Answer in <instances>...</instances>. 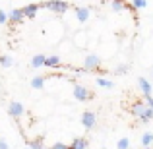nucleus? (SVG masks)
Segmentation results:
<instances>
[{
  "instance_id": "412c9836",
  "label": "nucleus",
  "mask_w": 153,
  "mask_h": 149,
  "mask_svg": "<svg viewBox=\"0 0 153 149\" xmlns=\"http://www.w3.org/2000/svg\"><path fill=\"white\" fill-rule=\"evenodd\" d=\"M97 83L101 87H107V89H111V87H114V83L111 82V79H105V78H97Z\"/></svg>"
},
{
  "instance_id": "7c9ffc66",
  "label": "nucleus",
  "mask_w": 153,
  "mask_h": 149,
  "mask_svg": "<svg viewBox=\"0 0 153 149\" xmlns=\"http://www.w3.org/2000/svg\"><path fill=\"white\" fill-rule=\"evenodd\" d=\"M151 74H153V72H151Z\"/></svg>"
},
{
  "instance_id": "c85d7f7f",
  "label": "nucleus",
  "mask_w": 153,
  "mask_h": 149,
  "mask_svg": "<svg viewBox=\"0 0 153 149\" xmlns=\"http://www.w3.org/2000/svg\"><path fill=\"white\" fill-rule=\"evenodd\" d=\"M142 149H153V147H142Z\"/></svg>"
},
{
  "instance_id": "f3484780",
  "label": "nucleus",
  "mask_w": 153,
  "mask_h": 149,
  "mask_svg": "<svg viewBox=\"0 0 153 149\" xmlns=\"http://www.w3.org/2000/svg\"><path fill=\"white\" fill-rule=\"evenodd\" d=\"M0 66H2V68H10V66H14V60H12V56L2 54V56H0Z\"/></svg>"
},
{
  "instance_id": "9b49d317",
  "label": "nucleus",
  "mask_w": 153,
  "mask_h": 149,
  "mask_svg": "<svg viewBox=\"0 0 153 149\" xmlns=\"http://www.w3.org/2000/svg\"><path fill=\"white\" fill-rule=\"evenodd\" d=\"M45 66H47V68H60V66H62V62H60V56H56V54L47 56Z\"/></svg>"
},
{
  "instance_id": "dca6fc26",
  "label": "nucleus",
  "mask_w": 153,
  "mask_h": 149,
  "mask_svg": "<svg viewBox=\"0 0 153 149\" xmlns=\"http://www.w3.org/2000/svg\"><path fill=\"white\" fill-rule=\"evenodd\" d=\"M151 143H153V134L151 132H146L142 136V147H151Z\"/></svg>"
},
{
  "instance_id": "4be33fe9",
  "label": "nucleus",
  "mask_w": 153,
  "mask_h": 149,
  "mask_svg": "<svg viewBox=\"0 0 153 149\" xmlns=\"http://www.w3.org/2000/svg\"><path fill=\"white\" fill-rule=\"evenodd\" d=\"M116 147H118V149H128V147H130V139H128V138H120L118 143H116Z\"/></svg>"
},
{
  "instance_id": "9d476101",
  "label": "nucleus",
  "mask_w": 153,
  "mask_h": 149,
  "mask_svg": "<svg viewBox=\"0 0 153 149\" xmlns=\"http://www.w3.org/2000/svg\"><path fill=\"white\" fill-rule=\"evenodd\" d=\"M146 108H147V105L143 103V101H136V103L130 107V112H132L134 116H138V118H140V116L146 112Z\"/></svg>"
},
{
  "instance_id": "f257e3e1",
  "label": "nucleus",
  "mask_w": 153,
  "mask_h": 149,
  "mask_svg": "<svg viewBox=\"0 0 153 149\" xmlns=\"http://www.w3.org/2000/svg\"><path fill=\"white\" fill-rule=\"evenodd\" d=\"M43 8H49L51 12H56V14H64V12L70 8L68 2H62V0H49V2H43Z\"/></svg>"
},
{
  "instance_id": "c756f323",
  "label": "nucleus",
  "mask_w": 153,
  "mask_h": 149,
  "mask_svg": "<svg viewBox=\"0 0 153 149\" xmlns=\"http://www.w3.org/2000/svg\"><path fill=\"white\" fill-rule=\"evenodd\" d=\"M27 149H31V147H27Z\"/></svg>"
},
{
  "instance_id": "2eb2a0df",
  "label": "nucleus",
  "mask_w": 153,
  "mask_h": 149,
  "mask_svg": "<svg viewBox=\"0 0 153 149\" xmlns=\"http://www.w3.org/2000/svg\"><path fill=\"white\" fill-rule=\"evenodd\" d=\"M45 76H35L33 79H31V87H33V89H41L43 85H45Z\"/></svg>"
},
{
  "instance_id": "5701e85b",
  "label": "nucleus",
  "mask_w": 153,
  "mask_h": 149,
  "mask_svg": "<svg viewBox=\"0 0 153 149\" xmlns=\"http://www.w3.org/2000/svg\"><path fill=\"white\" fill-rule=\"evenodd\" d=\"M126 72H128V64H120V66H116V72H114V74L122 76V74H126Z\"/></svg>"
},
{
  "instance_id": "a878e982",
  "label": "nucleus",
  "mask_w": 153,
  "mask_h": 149,
  "mask_svg": "<svg viewBox=\"0 0 153 149\" xmlns=\"http://www.w3.org/2000/svg\"><path fill=\"white\" fill-rule=\"evenodd\" d=\"M49 149H72L70 145H66V143H54L52 147H49Z\"/></svg>"
},
{
  "instance_id": "39448f33",
  "label": "nucleus",
  "mask_w": 153,
  "mask_h": 149,
  "mask_svg": "<svg viewBox=\"0 0 153 149\" xmlns=\"http://www.w3.org/2000/svg\"><path fill=\"white\" fill-rule=\"evenodd\" d=\"M72 41H74V47H78V49H85V47H87V33H85V31L74 33Z\"/></svg>"
},
{
  "instance_id": "20e7f679",
  "label": "nucleus",
  "mask_w": 153,
  "mask_h": 149,
  "mask_svg": "<svg viewBox=\"0 0 153 149\" xmlns=\"http://www.w3.org/2000/svg\"><path fill=\"white\" fill-rule=\"evenodd\" d=\"M82 124L85 130H91V128H95V124H97V116H95V112L91 110H85L82 114Z\"/></svg>"
},
{
  "instance_id": "bb28decb",
  "label": "nucleus",
  "mask_w": 153,
  "mask_h": 149,
  "mask_svg": "<svg viewBox=\"0 0 153 149\" xmlns=\"http://www.w3.org/2000/svg\"><path fill=\"white\" fill-rule=\"evenodd\" d=\"M146 105H147V107H149L151 110H153V97H146Z\"/></svg>"
},
{
  "instance_id": "f8f14e48",
  "label": "nucleus",
  "mask_w": 153,
  "mask_h": 149,
  "mask_svg": "<svg viewBox=\"0 0 153 149\" xmlns=\"http://www.w3.org/2000/svg\"><path fill=\"white\" fill-rule=\"evenodd\" d=\"M39 8H41V4H29V6H25V8H23V14H25V18H35Z\"/></svg>"
},
{
  "instance_id": "423d86ee",
  "label": "nucleus",
  "mask_w": 153,
  "mask_h": 149,
  "mask_svg": "<svg viewBox=\"0 0 153 149\" xmlns=\"http://www.w3.org/2000/svg\"><path fill=\"white\" fill-rule=\"evenodd\" d=\"M89 16H91L89 8H85V6H78L76 8V19H78L79 23H85L87 19H89Z\"/></svg>"
},
{
  "instance_id": "6e6552de",
  "label": "nucleus",
  "mask_w": 153,
  "mask_h": 149,
  "mask_svg": "<svg viewBox=\"0 0 153 149\" xmlns=\"http://www.w3.org/2000/svg\"><path fill=\"white\" fill-rule=\"evenodd\" d=\"M23 18H25V14H23V8L10 10V14H8V19H10V23H19Z\"/></svg>"
},
{
  "instance_id": "1a4fd4ad",
  "label": "nucleus",
  "mask_w": 153,
  "mask_h": 149,
  "mask_svg": "<svg viewBox=\"0 0 153 149\" xmlns=\"http://www.w3.org/2000/svg\"><path fill=\"white\" fill-rule=\"evenodd\" d=\"M138 85H140V89H142V93H143V99H146V97H151V83L147 82L146 78H142V76H140V78H138Z\"/></svg>"
},
{
  "instance_id": "6ab92c4d",
  "label": "nucleus",
  "mask_w": 153,
  "mask_h": 149,
  "mask_svg": "<svg viewBox=\"0 0 153 149\" xmlns=\"http://www.w3.org/2000/svg\"><path fill=\"white\" fill-rule=\"evenodd\" d=\"M29 147H31V149H45V143H43V138L31 139V142H29Z\"/></svg>"
},
{
  "instance_id": "7ed1b4c3",
  "label": "nucleus",
  "mask_w": 153,
  "mask_h": 149,
  "mask_svg": "<svg viewBox=\"0 0 153 149\" xmlns=\"http://www.w3.org/2000/svg\"><path fill=\"white\" fill-rule=\"evenodd\" d=\"M99 66H101V58H99L97 54H87L85 60H83V68L89 72H95L99 70Z\"/></svg>"
},
{
  "instance_id": "aec40b11",
  "label": "nucleus",
  "mask_w": 153,
  "mask_h": 149,
  "mask_svg": "<svg viewBox=\"0 0 153 149\" xmlns=\"http://www.w3.org/2000/svg\"><path fill=\"white\" fill-rule=\"evenodd\" d=\"M151 118H153V110H151L149 107H147V108H146V112H143V114L140 116V120H142V122H149Z\"/></svg>"
},
{
  "instance_id": "4468645a",
  "label": "nucleus",
  "mask_w": 153,
  "mask_h": 149,
  "mask_svg": "<svg viewBox=\"0 0 153 149\" xmlns=\"http://www.w3.org/2000/svg\"><path fill=\"white\" fill-rule=\"evenodd\" d=\"M72 149H87V139L85 138H76L74 142L70 143Z\"/></svg>"
},
{
  "instance_id": "0eeeda50",
  "label": "nucleus",
  "mask_w": 153,
  "mask_h": 149,
  "mask_svg": "<svg viewBox=\"0 0 153 149\" xmlns=\"http://www.w3.org/2000/svg\"><path fill=\"white\" fill-rule=\"evenodd\" d=\"M8 112H10V116H14V118H19V116L23 114V105L18 103V101H12V103L8 105Z\"/></svg>"
},
{
  "instance_id": "ddd939ff",
  "label": "nucleus",
  "mask_w": 153,
  "mask_h": 149,
  "mask_svg": "<svg viewBox=\"0 0 153 149\" xmlns=\"http://www.w3.org/2000/svg\"><path fill=\"white\" fill-rule=\"evenodd\" d=\"M45 60H47L45 54H35L33 58H31V66L33 68H41V66H45Z\"/></svg>"
},
{
  "instance_id": "a211bd4d",
  "label": "nucleus",
  "mask_w": 153,
  "mask_h": 149,
  "mask_svg": "<svg viewBox=\"0 0 153 149\" xmlns=\"http://www.w3.org/2000/svg\"><path fill=\"white\" fill-rule=\"evenodd\" d=\"M128 6H130L132 10L136 12V10H142V8H146V6H147V2H146V0H134V2H130Z\"/></svg>"
},
{
  "instance_id": "393cba45",
  "label": "nucleus",
  "mask_w": 153,
  "mask_h": 149,
  "mask_svg": "<svg viewBox=\"0 0 153 149\" xmlns=\"http://www.w3.org/2000/svg\"><path fill=\"white\" fill-rule=\"evenodd\" d=\"M6 21H10V19H8V14L4 10H0V25H4Z\"/></svg>"
},
{
  "instance_id": "f03ea898",
  "label": "nucleus",
  "mask_w": 153,
  "mask_h": 149,
  "mask_svg": "<svg viewBox=\"0 0 153 149\" xmlns=\"http://www.w3.org/2000/svg\"><path fill=\"white\" fill-rule=\"evenodd\" d=\"M74 97L78 99L79 103H85V101H91L95 95H93V91H89L83 85H74Z\"/></svg>"
},
{
  "instance_id": "cd10ccee",
  "label": "nucleus",
  "mask_w": 153,
  "mask_h": 149,
  "mask_svg": "<svg viewBox=\"0 0 153 149\" xmlns=\"http://www.w3.org/2000/svg\"><path fill=\"white\" fill-rule=\"evenodd\" d=\"M0 149H8V142H4V139H0Z\"/></svg>"
},
{
  "instance_id": "b1692460",
  "label": "nucleus",
  "mask_w": 153,
  "mask_h": 149,
  "mask_svg": "<svg viewBox=\"0 0 153 149\" xmlns=\"http://www.w3.org/2000/svg\"><path fill=\"white\" fill-rule=\"evenodd\" d=\"M111 8H112L114 12H120V10H124L126 6H124L122 2H111Z\"/></svg>"
}]
</instances>
